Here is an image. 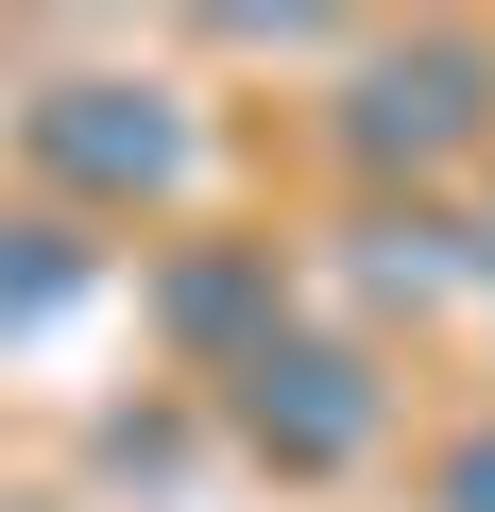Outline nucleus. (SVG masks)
I'll return each mask as SVG.
<instances>
[{"label": "nucleus", "mask_w": 495, "mask_h": 512, "mask_svg": "<svg viewBox=\"0 0 495 512\" xmlns=\"http://www.w3.org/2000/svg\"><path fill=\"white\" fill-rule=\"evenodd\" d=\"M52 154H69V171H154L171 137H154V120H103V86H86V103H52Z\"/></svg>", "instance_id": "3"}, {"label": "nucleus", "mask_w": 495, "mask_h": 512, "mask_svg": "<svg viewBox=\"0 0 495 512\" xmlns=\"http://www.w3.org/2000/svg\"><path fill=\"white\" fill-rule=\"evenodd\" d=\"M461 120H478V69H461V52H427V69H393V86L359 103V137H376V154H444Z\"/></svg>", "instance_id": "2"}, {"label": "nucleus", "mask_w": 495, "mask_h": 512, "mask_svg": "<svg viewBox=\"0 0 495 512\" xmlns=\"http://www.w3.org/2000/svg\"><path fill=\"white\" fill-rule=\"evenodd\" d=\"M444 495H461V512H495V444H461V478H444Z\"/></svg>", "instance_id": "4"}, {"label": "nucleus", "mask_w": 495, "mask_h": 512, "mask_svg": "<svg viewBox=\"0 0 495 512\" xmlns=\"http://www.w3.org/2000/svg\"><path fill=\"white\" fill-rule=\"evenodd\" d=\"M257 427H274L291 461H342V444H359V376H342V359H257Z\"/></svg>", "instance_id": "1"}]
</instances>
